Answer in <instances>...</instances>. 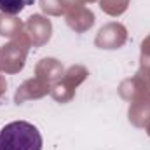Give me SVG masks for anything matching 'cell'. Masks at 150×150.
<instances>
[{
	"label": "cell",
	"mask_w": 150,
	"mask_h": 150,
	"mask_svg": "<svg viewBox=\"0 0 150 150\" xmlns=\"http://www.w3.org/2000/svg\"><path fill=\"white\" fill-rule=\"evenodd\" d=\"M28 2H30V0H0V11H2L4 14L16 16V14H19V12L26 7Z\"/></svg>",
	"instance_id": "obj_2"
},
{
	"label": "cell",
	"mask_w": 150,
	"mask_h": 150,
	"mask_svg": "<svg viewBox=\"0 0 150 150\" xmlns=\"http://www.w3.org/2000/svg\"><path fill=\"white\" fill-rule=\"evenodd\" d=\"M0 150H42V134L26 120H14L0 129Z\"/></svg>",
	"instance_id": "obj_1"
}]
</instances>
